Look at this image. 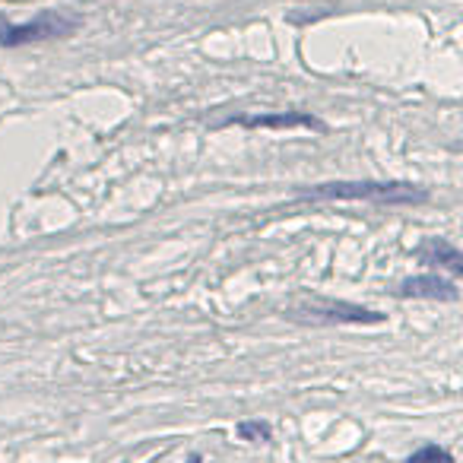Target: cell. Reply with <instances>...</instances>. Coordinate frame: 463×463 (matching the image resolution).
<instances>
[{"mask_svg":"<svg viewBox=\"0 0 463 463\" xmlns=\"http://www.w3.org/2000/svg\"><path fill=\"white\" fill-rule=\"evenodd\" d=\"M308 200H368V203H425L429 191L410 181H327V184L302 187Z\"/></svg>","mask_w":463,"mask_h":463,"instance_id":"obj_1","label":"cell"},{"mask_svg":"<svg viewBox=\"0 0 463 463\" xmlns=\"http://www.w3.org/2000/svg\"><path fill=\"white\" fill-rule=\"evenodd\" d=\"M83 20L77 14H67V10H42L39 16L26 23H7L0 16V45L4 48H26L39 45V42H58L71 39L80 33Z\"/></svg>","mask_w":463,"mask_h":463,"instance_id":"obj_2","label":"cell"},{"mask_svg":"<svg viewBox=\"0 0 463 463\" xmlns=\"http://www.w3.org/2000/svg\"><path fill=\"white\" fill-rule=\"evenodd\" d=\"M400 296L403 298H429V302H457V286L450 277H438V273H422V277H406L400 283Z\"/></svg>","mask_w":463,"mask_h":463,"instance_id":"obj_3","label":"cell"},{"mask_svg":"<svg viewBox=\"0 0 463 463\" xmlns=\"http://www.w3.org/2000/svg\"><path fill=\"white\" fill-rule=\"evenodd\" d=\"M225 124H239V128H270V130H289V128H308L327 134V124L315 115H302V111H286V115H239L229 118Z\"/></svg>","mask_w":463,"mask_h":463,"instance_id":"obj_4","label":"cell"},{"mask_svg":"<svg viewBox=\"0 0 463 463\" xmlns=\"http://www.w3.org/2000/svg\"><path fill=\"white\" fill-rule=\"evenodd\" d=\"M419 260L429 267H438V270H448L450 279L463 277V258L457 251V245H450L448 239H425L419 245Z\"/></svg>","mask_w":463,"mask_h":463,"instance_id":"obj_5","label":"cell"},{"mask_svg":"<svg viewBox=\"0 0 463 463\" xmlns=\"http://www.w3.org/2000/svg\"><path fill=\"white\" fill-rule=\"evenodd\" d=\"M315 317H321V321L327 324H381L384 321V315H378V311H365V308H355V305H346V302H327L324 308L315 311Z\"/></svg>","mask_w":463,"mask_h":463,"instance_id":"obj_6","label":"cell"},{"mask_svg":"<svg viewBox=\"0 0 463 463\" xmlns=\"http://www.w3.org/2000/svg\"><path fill=\"white\" fill-rule=\"evenodd\" d=\"M239 438L241 441H270L273 429L270 422H260V419H245V422H239Z\"/></svg>","mask_w":463,"mask_h":463,"instance_id":"obj_7","label":"cell"},{"mask_svg":"<svg viewBox=\"0 0 463 463\" xmlns=\"http://www.w3.org/2000/svg\"><path fill=\"white\" fill-rule=\"evenodd\" d=\"M406 463H454V457H450V450L438 448V444H425Z\"/></svg>","mask_w":463,"mask_h":463,"instance_id":"obj_8","label":"cell"},{"mask_svg":"<svg viewBox=\"0 0 463 463\" xmlns=\"http://www.w3.org/2000/svg\"><path fill=\"white\" fill-rule=\"evenodd\" d=\"M187 463H203V457H200V454H194V457H191V460H187Z\"/></svg>","mask_w":463,"mask_h":463,"instance_id":"obj_9","label":"cell"}]
</instances>
